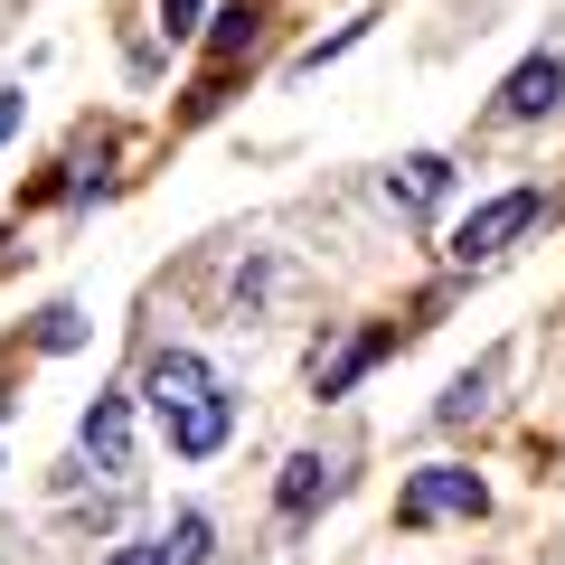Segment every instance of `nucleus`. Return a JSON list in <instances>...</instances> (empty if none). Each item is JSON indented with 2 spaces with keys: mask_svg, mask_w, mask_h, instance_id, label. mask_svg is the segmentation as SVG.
<instances>
[{
  "mask_svg": "<svg viewBox=\"0 0 565 565\" xmlns=\"http://www.w3.org/2000/svg\"><path fill=\"white\" fill-rule=\"evenodd\" d=\"M226 434H236V386H207V396H189L180 415H161V444L180 452V462H217L226 452Z\"/></svg>",
  "mask_w": 565,
  "mask_h": 565,
  "instance_id": "7ed1b4c3",
  "label": "nucleus"
},
{
  "mask_svg": "<svg viewBox=\"0 0 565 565\" xmlns=\"http://www.w3.org/2000/svg\"><path fill=\"white\" fill-rule=\"evenodd\" d=\"M556 104H565V57H556V47H537V57L500 85V104H490V114H500V122H546Z\"/></svg>",
  "mask_w": 565,
  "mask_h": 565,
  "instance_id": "39448f33",
  "label": "nucleus"
},
{
  "mask_svg": "<svg viewBox=\"0 0 565 565\" xmlns=\"http://www.w3.org/2000/svg\"><path fill=\"white\" fill-rule=\"evenodd\" d=\"M161 556H170V565H207V556H217V519H207V509H170Z\"/></svg>",
  "mask_w": 565,
  "mask_h": 565,
  "instance_id": "1a4fd4ad",
  "label": "nucleus"
},
{
  "mask_svg": "<svg viewBox=\"0 0 565 565\" xmlns=\"http://www.w3.org/2000/svg\"><path fill=\"white\" fill-rule=\"evenodd\" d=\"M199 10H207V0H161V29H170V39H199Z\"/></svg>",
  "mask_w": 565,
  "mask_h": 565,
  "instance_id": "2eb2a0df",
  "label": "nucleus"
},
{
  "mask_svg": "<svg viewBox=\"0 0 565 565\" xmlns=\"http://www.w3.org/2000/svg\"><path fill=\"white\" fill-rule=\"evenodd\" d=\"M377 349H386V340H377V330H367V340H349V349H340V359H330V367H321V377H311V396H321V405H330V396H349V386H359V377H367V359H377Z\"/></svg>",
  "mask_w": 565,
  "mask_h": 565,
  "instance_id": "9b49d317",
  "label": "nucleus"
},
{
  "mask_svg": "<svg viewBox=\"0 0 565 565\" xmlns=\"http://www.w3.org/2000/svg\"><path fill=\"white\" fill-rule=\"evenodd\" d=\"M537 217H546V189H500V199H481L462 226H452L444 255L462 264V274H471V264H500V255H509V245H519Z\"/></svg>",
  "mask_w": 565,
  "mask_h": 565,
  "instance_id": "f257e3e1",
  "label": "nucleus"
},
{
  "mask_svg": "<svg viewBox=\"0 0 565 565\" xmlns=\"http://www.w3.org/2000/svg\"><path fill=\"white\" fill-rule=\"evenodd\" d=\"M359 39H367V20H340V29H330V39H311V47H302V57H292V66H302V76H311V66L349 57V47H359Z\"/></svg>",
  "mask_w": 565,
  "mask_h": 565,
  "instance_id": "ddd939ff",
  "label": "nucleus"
},
{
  "mask_svg": "<svg viewBox=\"0 0 565 565\" xmlns=\"http://www.w3.org/2000/svg\"><path fill=\"white\" fill-rule=\"evenodd\" d=\"M114 565H170V556H161V537H141V546H114Z\"/></svg>",
  "mask_w": 565,
  "mask_h": 565,
  "instance_id": "dca6fc26",
  "label": "nucleus"
},
{
  "mask_svg": "<svg viewBox=\"0 0 565 565\" xmlns=\"http://www.w3.org/2000/svg\"><path fill=\"white\" fill-rule=\"evenodd\" d=\"M76 340H85V311H66V302L39 311V349H76Z\"/></svg>",
  "mask_w": 565,
  "mask_h": 565,
  "instance_id": "4468645a",
  "label": "nucleus"
},
{
  "mask_svg": "<svg viewBox=\"0 0 565 565\" xmlns=\"http://www.w3.org/2000/svg\"><path fill=\"white\" fill-rule=\"evenodd\" d=\"M500 367H509V359H481V367H462V377L444 386V405H434V415H444V424H471V415H490V386H500Z\"/></svg>",
  "mask_w": 565,
  "mask_h": 565,
  "instance_id": "9d476101",
  "label": "nucleus"
},
{
  "mask_svg": "<svg viewBox=\"0 0 565 565\" xmlns=\"http://www.w3.org/2000/svg\"><path fill=\"white\" fill-rule=\"evenodd\" d=\"M274 500H282V519L302 527L321 500H340V462H321V452H292V462H282V490H274Z\"/></svg>",
  "mask_w": 565,
  "mask_h": 565,
  "instance_id": "6e6552de",
  "label": "nucleus"
},
{
  "mask_svg": "<svg viewBox=\"0 0 565 565\" xmlns=\"http://www.w3.org/2000/svg\"><path fill=\"white\" fill-rule=\"evenodd\" d=\"M255 29H264V10H255V0L217 10V20H207V57H236V47H255Z\"/></svg>",
  "mask_w": 565,
  "mask_h": 565,
  "instance_id": "f8f14e48",
  "label": "nucleus"
},
{
  "mask_svg": "<svg viewBox=\"0 0 565 565\" xmlns=\"http://www.w3.org/2000/svg\"><path fill=\"white\" fill-rule=\"evenodd\" d=\"M76 452H85L95 471H114V481L132 471V386H104V396L85 405V424H76Z\"/></svg>",
  "mask_w": 565,
  "mask_h": 565,
  "instance_id": "20e7f679",
  "label": "nucleus"
},
{
  "mask_svg": "<svg viewBox=\"0 0 565 565\" xmlns=\"http://www.w3.org/2000/svg\"><path fill=\"white\" fill-rule=\"evenodd\" d=\"M20 104H29V95H20V85H10V95H0V141L20 132Z\"/></svg>",
  "mask_w": 565,
  "mask_h": 565,
  "instance_id": "f3484780",
  "label": "nucleus"
},
{
  "mask_svg": "<svg viewBox=\"0 0 565 565\" xmlns=\"http://www.w3.org/2000/svg\"><path fill=\"white\" fill-rule=\"evenodd\" d=\"M444 189H452V161H444V151H415V161L386 170V207H396V217H424Z\"/></svg>",
  "mask_w": 565,
  "mask_h": 565,
  "instance_id": "0eeeda50",
  "label": "nucleus"
},
{
  "mask_svg": "<svg viewBox=\"0 0 565 565\" xmlns=\"http://www.w3.org/2000/svg\"><path fill=\"white\" fill-rule=\"evenodd\" d=\"M481 509H490L481 471H462V462H424L415 481H405V500H396V527H444V519H481Z\"/></svg>",
  "mask_w": 565,
  "mask_h": 565,
  "instance_id": "f03ea898",
  "label": "nucleus"
},
{
  "mask_svg": "<svg viewBox=\"0 0 565 565\" xmlns=\"http://www.w3.org/2000/svg\"><path fill=\"white\" fill-rule=\"evenodd\" d=\"M217 386V367L199 359V349H151V367H141V396H151V415H180L189 396H207Z\"/></svg>",
  "mask_w": 565,
  "mask_h": 565,
  "instance_id": "423d86ee",
  "label": "nucleus"
}]
</instances>
